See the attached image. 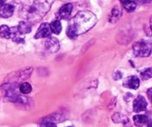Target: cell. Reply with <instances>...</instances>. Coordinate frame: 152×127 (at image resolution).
Listing matches in <instances>:
<instances>
[{"label": "cell", "mask_w": 152, "mask_h": 127, "mask_svg": "<svg viewBox=\"0 0 152 127\" xmlns=\"http://www.w3.org/2000/svg\"><path fill=\"white\" fill-rule=\"evenodd\" d=\"M133 53L138 57H148L152 51V40H142L133 45Z\"/></svg>", "instance_id": "cell-3"}, {"label": "cell", "mask_w": 152, "mask_h": 127, "mask_svg": "<svg viewBox=\"0 0 152 127\" xmlns=\"http://www.w3.org/2000/svg\"><path fill=\"white\" fill-rule=\"evenodd\" d=\"M122 15H123V12H122L121 9L118 6L114 7L113 9L111 10L110 15L109 18V21L112 24H115L119 20V18H121Z\"/></svg>", "instance_id": "cell-11"}, {"label": "cell", "mask_w": 152, "mask_h": 127, "mask_svg": "<svg viewBox=\"0 0 152 127\" xmlns=\"http://www.w3.org/2000/svg\"><path fill=\"white\" fill-rule=\"evenodd\" d=\"M137 4H145V3H149V2H151L152 0H134Z\"/></svg>", "instance_id": "cell-21"}, {"label": "cell", "mask_w": 152, "mask_h": 127, "mask_svg": "<svg viewBox=\"0 0 152 127\" xmlns=\"http://www.w3.org/2000/svg\"><path fill=\"white\" fill-rule=\"evenodd\" d=\"M44 46H45L46 50L50 53H55L58 52L59 50V47H60L58 39L52 37H49L46 40Z\"/></svg>", "instance_id": "cell-7"}, {"label": "cell", "mask_w": 152, "mask_h": 127, "mask_svg": "<svg viewBox=\"0 0 152 127\" xmlns=\"http://www.w3.org/2000/svg\"><path fill=\"white\" fill-rule=\"evenodd\" d=\"M5 98H7L9 101L15 103H24L25 101V98L23 96H20L16 92V86L15 87V84L5 90Z\"/></svg>", "instance_id": "cell-4"}, {"label": "cell", "mask_w": 152, "mask_h": 127, "mask_svg": "<svg viewBox=\"0 0 152 127\" xmlns=\"http://www.w3.org/2000/svg\"><path fill=\"white\" fill-rule=\"evenodd\" d=\"M122 76H123V75H122V73L120 72H116V73H115V75H114V78H115L116 80H117V79H120V78H122Z\"/></svg>", "instance_id": "cell-22"}, {"label": "cell", "mask_w": 152, "mask_h": 127, "mask_svg": "<svg viewBox=\"0 0 152 127\" xmlns=\"http://www.w3.org/2000/svg\"><path fill=\"white\" fill-rule=\"evenodd\" d=\"M147 127H152V120H149L148 123Z\"/></svg>", "instance_id": "cell-25"}, {"label": "cell", "mask_w": 152, "mask_h": 127, "mask_svg": "<svg viewBox=\"0 0 152 127\" xmlns=\"http://www.w3.org/2000/svg\"><path fill=\"white\" fill-rule=\"evenodd\" d=\"M51 34H52V31L50 29V24L44 22L42 23L40 27L38 28L37 31L34 35V38H49V37H51Z\"/></svg>", "instance_id": "cell-6"}, {"label": "cell", "mask_w": 152, "mask_h": 127, "mask_svg": "<svg viewBox=\"0 0 152 127\" xmlns=\"http://www.w3.org/2000/svg\"><path fill=\"white\" fill-rule=\"evenodd\" d=\"M139 85H140V81H139L138 77L135 76V75H131V76L127 77L123 82L124 87L134 89V90L138 89Z\"/></svg>", "instance_id": "cell-9"}, {"label": "cell", "mask_w": 152, "mask_h": 127, "mask_svg": "<svg viewBox=\"0 0 152 127\" xmlns=\"http://www.w3.org/2000/svg\"><path fill=\"white\" fill-rule=\"evenodd\" d=\"M50 26L52 33L55 34H59L62 31V25H61V22L59 20L56 19L53 21L50 24Z\"/></svg>", "instance_id": "cell-16"}, {"label": "cell", "mask_w": 152, "mask_h": 127, "mask_svg": "<svg viewBox=\"0 0 152 127\" xmlns=\"http://www.w3.org/2000/svg\"><path fill=\"white\" fill-rule=\"evenodd\" d=\"M73 9V5L72 3H66L62 5V7L57 12L56 16L58 20H69L71 17L72 12Z\"/></svg>", "instance_id": "cell-5"}, {"label": "cell", "mask_w": 152, "mask_h": 127, "mask_svg": "<svg viewBox=\"0 0 152 127\" xmlns=\"http://www.w3.org/2000/svg\"><path fill=\"white\" fill-rule=\"evenodd\" d=\"M54 2L55 0H35L31 5L20 9L19 15L31 25H35L48 13Z\"/></svg>", "instance_id": "cell-2"}, {"label": "cell", "mask_w": 152, "mask_h": 127, "mask_svg": "<svg viewBox=\"0 0 152 127\" xmlns=\"http://www.w3.org/2000/svg\"><path fill=\"white\" fill-rule=\"evenodd\" d=\"M40 127H56V125L55 123H53V122L45 121V122H43L40 124Z\"/></svg>", "instance_id": "cell-20"}, {"label": "cell", "mask_w": 152, "mask_h": 127, "mask_svg": "<svg viewBox=\"0 0 152 127\" xmlns=\"http://www.w3.org/2000/svg\"><path fill=\"white\" fill-rule=\"evenodd\" d=\"M5 2H6V0H0V7L3 6L5 4Z\"/></svg>", "instance_id": "cell-24"}, {"label": "cell", "mask_w": 152, "mask_h": 127, "mask_svg": "<svg viewBox=\"0 0 152 127\" xmlns=\"http://www.w3.org/2000/svg\"><path fill=\"white\" fill-rule=\"evenodd\" d=\"M148 106V103L145 98L142 96L139 95L137 97L136 99L133 101V110L135 113H139V112L146 110Z\"/></svg>", "instance_id": "cell-8"}, {"label": "cell", "mask_w": 152, "mask_h": 127, "mask_svg": "<svg viewBox=\"0 0 152 127\" xmlns=\"http://www.w3.org/2000/svg\"><path fill=\"white\" fill-rule=\"evenodd\" d=\"M141 76L143 78L144 80H147L148 78H151L152 77V68L146 69L143 72H141Z\"/></svg>", "instance_id": "cell-19"}, {"label": "cell", "mask_w": 152, "mask_h": 127, "mask_svg": "<svg viewBox=\"0 0 152 127\" xmlns=\"http://www.w3.org/2000/svg\"><path fill=\"white\" fill-rule=\"evenodd\" d=\"M120 2L123 9L128 12H132L135 11L138 5L134 0H120Z\"/></svg>", "instance_id": "cell-13"}, {"label": "cell", "mask_w": 152, "mask_h": 127, "mask_svg": "<svg viewBox=\"0 0 152 127\" xmlns=\"http://www.w3.org/2000/svg\"><path fill=\"white\" fill-rule=\"evenodd\" d=\"M19 91H20V92L24 94H29L32 91V87L28 82H24V83L21 84L20 86H19Z\"/></svg>", "instance_id": "cell-18"}, {"label": "cell", "mask_w": 152, "mask_h": 127, "mask_svg": "<svg viewBox=\"0 0 152 127\" xmlns=\"http://www.w3.org/2000/svg\"><path fill=\"white\" fill-rule=\"evenodd\" d=\"M133 121L137 127H142L148 121V118L146 115L138 114L133 117Z\"/></svg>", "instance_id": "cell-14"}, {"label": "cell", "mask_w": 152, "mask_h": 127, "mask_svg": "<svg viewBox=\"0 0 152 127\" xmlns=\"http://www.w3.org/2000/svg\"><path fill=\"white\" fill-rule=\"evenodd\" d=\"M67 127H75V126H67Z\"/></svg>", "instance_id": "cell-27"}, {"label": "cell", "mask_w": 152, "mask_h": 127, "mask_svg": "<svg viewBox=\"0 0 152 127\" xmlns=\"http://www.w3.org/2000/svg\"><path fill=\"white\" fill-rule=\"evenodd\" d=\"M148 98L149 100H150L151 103V104H152V88H150L148 90Z\"/></svg>", "instance_id": "cell-23"}, {"label": "cell", "mask_w": 152, "mask_h": 127, "mask_svg": "<svg viewBox=\"0 0 152 127\" xmlns=\"http://www.w3.org/2000/svg\"><path fill=\"white\" fill-rule=\"evenodd\" d=\"M112 120L115 123H127L129 120L126 115L120 113H115L112 116Z\"/></svg>", "instance_id": "cell-15"}, {"label": "cell", "mask_w": 152, "mask_h": 127, "mask_svg": "<svg viewBox=\"0 0 152 127\" xmlns=\"http://www.w3.org/2000/svg\"><path fill=\"white\" fill-rule=\"evenodd\" d=\"M15 11V6L12 4H5L0 7V18H8L13 15Z\"/></svg>", "instance_id": "cell-10"}, {"label": "cell", "mask_w": 152, "mask_h": 127, "mask_svg": "<svg viewBox=\"0 0 152 127\" xmlns=\"http://www.w3.org/2000/svg\"><path fill=\"white\" fill-rule=\"evenodd\" d=\"M150 27H151V29L152 30V16L151 17V19H150Z\"/></svg>", "instance_id": "cell-26"}, {"label": "cell", "mask_w": 152, "mask_h": 127, "mask_svg": "<svg viewBox=\"0 0 152 127\" xmlns=\"http://www.w3.org/2000/svg\"><path fill=\"white\" fill-rule=\"evenodd\" d=\"M0 36L5 39H11V37H12L11 28L5 25L0 26Z\"/></svg>", "instance_id": "cell-17"}, {"label": "cell", "mask_w": 152, "mask_h": 127, "mask_svg": "<svg viewBox=\"0 0 152 127\" xmlns=\"http://www.w3.org/2000/svg\"><path fill=\"white\" fill-rule=\"evenodd\" d=\"M17 28L19 33L24 35L31 33V30H32V25L28 21H20Z\"/></svg>", "instance_id": "cell-12"}, {"label": "cell", "mask_w": 152, "mask_h": 127, "mask_svg": "<svg viewBox=\"0 0 152 127\" xmlns=\"http://www.w3.org/2000/svg\"><path fill=\"white\" fill-rule=\"evenodd\" d=\"M97 22V18L90 11L79 12L70 20L66 34L70 39L89 31Z\"/></svg>", "instance_id": "cell-1"}]
</instances>
